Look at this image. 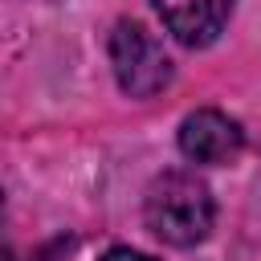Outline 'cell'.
Here are the masks:
<instances>
[{
    "label": "cell",
    "mask_w": 261,
    "mask_h": 261,
    "mask_svg": "<svg viewBox=\"0 0 261 261\" xmlns=\"http://www.w3.org/2000/svg\"><path fill=\"white\" fill-rule=\"evenodd\" d=\"M151 4L159 12L163 29L188 49L212 45L232 12V0H151Z\"/></svg>",
    "instance_id": "cell-4"
},
{
    "label": "cell",
    "mask_w": 261,
    "mask_h": 261,
    "mask_svg": "<svg viewBox=\"0 0 261 261\" xmlns=\"http://www.w3.org/2000/svg\"><path fill=\"white\" fill-rule=\"evenodd\" d=\"M110 65L118 86L130 98H155L171 82V57L163 53L159 37L139 20H118L110 33Z\"/></svg>",
    "instance_id": "cell-2"
},
{
    "label": "cell",
    "mask_w": 261,
    "mask_h": 261,
    "mask_svg": "<svg viewBox=\"0 0 261 261\" xmlns=\"http://www.w3.org/2000/svg\"><path fill=\"white\" fill-rule=\"evenodd\" d=\"M102 261H155V257H147V253H139V249H110Z\"/></svg>",
    "instance_id": "cell-5"
},
{
    "label": "cell",
    "mask_w": 261,
    "mask_h": 261,
    "mask_svg": "<svg viewBox=\"0 0 261 261\" xmlns=\"http://www.w3.org/2000/svg\"><path fill=\"white\" fill-rule=\"evenodd\" d=\"M143 220L159 241L175 249H192L212 232L216 204L208 184L196 179L192 171H163L143 196Z\"/></svg>",
    "instance_id": "cell-1"
},
{
    "label": "cell",
    "mask_w": 261,
    "mask_h": 261,
    "mask_svg": "<svg viewBox=\"0 0 261 261\" xmlns=\"http://www.w3.org/2000/svg\"><path fill=\"white\" fill-rule=\"evenodd\" d=\"M241 147H245L241 122L220 110H192L179 122V151L192 163H228Z\"/></svg>",
    "instance_id": "cell-3"
},
{
    "label": "cell",
    "mask_w": 261,
    "mask_h": 261,
    "mask_svg": "<svg viewBox=\"0 0 261 261\" xmlns=\"http://www.w3.org/2000/svg\"><path fill=\"white\" fill-rule=\"evenodd\" d=\"M0 208H4V192H0Z\"/></svg>",
    "instance_id": "cell-6"
}]
</instances>
